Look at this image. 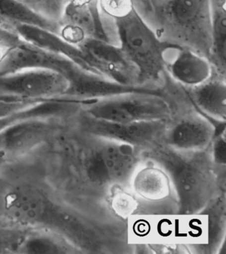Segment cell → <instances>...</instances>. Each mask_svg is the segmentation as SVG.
<instances>
[{
	"label": "cell",
	"mask_w": 226,
	"mask_h": 254,
	"mask_svg": "<svg viewBox=\"0 0 226 254\" xmlns=\"http://www.w3.org/2000/svg\"><path fill=\"white\" fill-rule=\"evenodd\" d=\"M97 119L116 123L167 120L171 109L163 94L129 92L94 100L82 108Z\"/></svg>",
	"instance_id": "277c9868"
},
{
	"label": "cell",
	"mask_w": 226,
	"mask_h": 254,
	"mask_svg": "<svg viewBox=\"0 0 226 254\" xmlns=\"http://www.w3.org/2000/svg\"><path fill=\"white\" fill-rule=\"evenodd\" d=\"M212 47L210 61L214 69L225 75L226 61V0H210Z\"/></svg>",
	"instance_id": "ffe728a7"
},
{
	"label": "cell",
	"mask_w": 226,
	"mask_h": 254,
	"mask_svg": "<svg viewBox=\"0 0 226 254\" xmlns=\"http://www.w3.org/2000/svg\"><path fill=\"white\" fill-rule=\"evenodd\" d=\"M69 81L57 72L25 70L0 75V92L23 97L46 99L66 96Z\"/></svg>",
	"instance_id": "30bf717a"
},
{
	"label": "cell",
	"mask_w": 226,
	"mask_h": 254,
	"mask_svg": "<svg viewBox=\"0 0 226 254\" xmlns=\"http://www.w3.org/2000/svg\"><path fill=\"white\" fill-rule=\"evenodd\" d=\"M78 47L96 73L125 85H142L136 68L119 45L92 37Z\"/></svg>",
	"instance_id": "9c48e42d"
},
{
	"label": "cell",
	"mask_w": 226,
	"mask_h": 254,
	"mask_svg": "<svg viewBox=\"0 0 226 254\" xmlns=\"http://www.w3.org/2000/svg\"><path fill=\"white\" fill-rule=\"evenodd\" d=\"M108 141L94 151L86 160V174L90 181L97 184L125 182L136 167L135 147Z\"/></svg>",
	"instance_id": "ba28073f"
},
{
	"label": "cell",
	"mask_w": 226,
	"mask_h": 254,
	"mask_svg": "<svg viewBox=\"0 0 226 254\" xmlns=\"http://www.w3.org/2000/svg\"><path fill=\"white\" fill-rule=\"evenodd\" d=\"M225 75L215 70L211 77L200 85L188 88L192 101L200 111L218 122H226V84Z\"/></svg>",
	"instance_id": "e0dca14e"
},
{
	"label": "cell",
	"mask_w": 226,
	"mask_h": 254,
	"mask_svg": "<svg viewBox=\"0 0 226 254\" xmlns=\"http://www.w3.org/2000/svg\"><path fill=\"white\" fill-rule=\"evenodd\" d=\"M46 99H36L0 92V118L10 115Z\"/></svg>",
	"instance_id": "603a6c76"
},
{
	"label": "cell",
	"mask_w": 226,
	"mask_h": 254,
	"mask_svg": "<svg viewBox=\"0 0 226 254\" xmlns=\"http://www.w3.org/2000/svg\"><path fill=\"white\" fill-rule=\"evenodd\" d=\"M161 1H163V0H149V1H150L151 4L152 5L153 7L154 5L157 4V3L161 2Z\"/></svg>",
	"instance_id": "f1b7e54d"
},
{
	"label": "cell",
	"mask_w": 226,
	"mask_h": 254,
	"mask_svg": "<svg viewBox=\"0 0 226 254\" xmlns=\"http://www.w3.org/2000/svg\"><path fill=\"white\" fill-rule=\"evenodd\" d=\"M21 40L12 23L0 17V61Z\"/></svg>",
	"instance_id": "d4e9b609"
},
{
	"label": "cell",
	"mask_w": 226,
	"mask_h": 254,
	"mask_svg": "<svg viewBox=\"0 0 226 254\" xmlns=\"http://www.w3.org/2000/svg\"><path fill=\"white\" fill-rule=\"evenodd\" d=\"M77 66L63 57L21 39L0 61V75L25 70H45L57 72L68 79Z\"/></svg>",
	"instance_id": "8fae6325"
},
{
	"label": "cell",
	"mask_w": 226,
	"mask_h": 254,
	"mask_svg": "<svg viewBox=\"0 0 226 254\" xmlns=\"http://www.w3.org/2000/svg\"><path fill=\"white\" fill-rule=\"evenodd\" d=\"M78 109L79 102L70 96L48 98L20 111L0 118V133L13 124L22 120L33 118L64 120L74 115Z\"/></svg>",
	"instance_id": "2e32d148"
},
{
	"label": "cell",
	"mask_w": 226,
	"mask_h": 254,
	"mask_svg": "<svg viewBox=\"0 0 226 254\" xmlns=\"http://www.w3.org/2000/svg\"><path fill=\"white\" fill-rule=\"evenodd\" d=\"M216 133L211 122L200 116H191L167 128L165 136L171 148L178 151H198L207 147Z\"/></svg>",
	"instance_id": "5bb4252c"
},
{
	"label": "cell",
	"mask_w": 226,
	"mask_h": 254,
	"mask_svg": "<svg viewBox=\"0 0 226 254\" xmlns=\"http://www.w3.org/2000/svg\"><path fill=\"white\" fill-rule=\"evenodd\" d=\"M3 210L13 223L51 230L78 250H96L101 244L99 234L91 224L37 187L23 185L13 189L3 198Z\"/></svg>",
	"instance_id": "6da1fadb"
},
{
	"label": "cell",
	"mask_w": 226,
	"mask_h": 254,
	"mask_svg": "<svg viewBox=\"0 0 226 254\" xmlns=\"http://www.w3.org/2000/svg\"><path fill=\"white\" fill-rule=\"evenodd\" d=\"M99 6L102 13L112 19L123 16L135 7L133 0H99Z\"/></svg>",
	"instance_id": "cb8c5ba5"
},
{
	"label": "cell",
	"mask_w": 226,
	"mask_h": 254,
	"mask_svg": "<svg viewBox=\"0 0 226 254\" xmlns=\"http://www.w3.org/2000/svg\"><path fill=\"white\" fill-rule=\"evenodd\" d=\"M223 133L215 135L214 137V155L216 162L224 165L226 163V146L225 137L222 135Z\"/></svg>",
	"instance_id": "484cf974"
},
{
	"label": "cell",
	"mask_w": 226,
	"mask_h": 254,
	"mask_svg": "<svg viewBox=\"0 0 226 254\" xmlns=\"http://www.w3.org/2000/svg\"><path fill=\"white\" fill-rule=\"evenodd\" d=\"M107 19L100 10L99 0H69L60 19L59 35L78 47L92 37L113 43Z\"/></svg>",
	"instance_id": "52a82bcc"
},
{
	"label": "cell",
	"mask_w": 226,
	"mask_h": 254,
	"mask_svg": "<svg viewBox=\"0 0 226 254\" xmlns=\"http://www.w3.org/2000/svg\"><path fill=\"white\" fill-rule=\"evenodd\" d=\"M8 155L4 152L3 150L0 149V169L4 165L5 162L7 161V158Z\"/></svg>",
	"instance_id": "83f0119b"
},
{
	"label": "cell",
	"mask_w": 226,
	"mask_h": 254,
	"mask_svg": "<svg viewBox=\"0 0 226 254\" xmlns=\"http://www.w3.org/2000/svg\"><path fill=\"white\" fill-rule=\"evenodd\" d=\"M112 20L117 44L136 68L139 84L158 82L165 70L167 53L180 45L161 38L135 7Z\"/></svg>",
	"instance_id": "3957f363"
},
{
	"label": "cell",
	"mask_w": 226,
	"mask_h": 254,
	"mask_svg": "<svg viewBox=\"0 0 226 254\" xmlns=\"http://www.w3.org/2000/svg\"><path fill=\"white\" fill-rule=\"evenodd\" d=\"M36 229L27 230L18 254H66L78 250L59 234L43 228Z\"/></svg>",
	"instance_id": "ac0fdd59"
},
{
	"label": "cell",
	"mask_w": 226,
	"mask_h": 254,
	"mask_svg": "<svg viewBox=\"0 0 226 254\" xmlns=\"http://www.w3.org/2000/svg\"><path fill=\"white\" fill-rule=\"evenodd\" d=\"M174 56L166 61L167 70L175 81L188 88L200 85L209 79L214 72L209 59L192 49L180 46Z\"/></svg>",
	"instance_id": "4fadbf2b"
},
{
	"label": "cell",
	"mask_w": 226,
	"mask_h": 254,
	"mask_svg": "<svg viewBox=\"0 0 226 254\" xmlns=\"http://www.w3.org/2000/svg\"><path fill=\"white\" fill-rule=\"evenodd\" d=\"M62 120L33 118L16 122L0 133V149L7 155L28 153L60 133Z\"/></svg>",
	"instance_id": "7c38bea8"
},
{
	"label": "cell",
	"mask_w": 226,
	"mask_h": 254,
	"mask_svg": "<svg viewBox=\"0 0 226 254\" xmlns=\"http://www.w3.org/2000/svg\"><path fill=\"white\" fill-rule=\"evenodd\" d=\"M26 228H0V254H18Z\"/></svg>",
	"instance_id": "7402d4cb"
},
{
	"label": "cell",
	"mask_w": 226,
	"mask_h": 254,
	"mask_svg": "<svg viewBox=\"0 0 226 254\" xmlns=\"http://www.w3.org/2000/svg\"><path fill=\"white\" fill-rule=\"evenodd\" d=\"M137 10L148 21L153 11V6L149 0H133Z\"/></svg>",
	"instance_id": "4316f807"
},
{
	"label": "cell",
	"mask_w": 226,
	"mask_h": 254,
	"mask_svg": "<svg viewBox=\"0 0 226 254\" xmlns=\"http://www.w3.org/2000/svg\"><path fill=\"white\" fill-rule=\"evenodd\" d=\"M13 27L22 40L63 57L84 69L95 72L81 49L68 43L58 33L28 25L15 24Z\"/></svg>",
	"instance_id": "9a60e30c"
},
{
	"label": "cell",
	"mask_w": 226,
	"mask_h": 254,
	"mask_svg": "<svg viewBox=\"0 0 226 254\" xmlns=\"http://www.w3.org/2000/svg\"><path fill=\"white\" fill-rule=\"evenodd\" d=\"M78 124L84 132L106 140L117 141L133 147L155 144L166 133L167 120L116 123L97 119L82 112Z\"/></svg>",
	"instance_id": "8992f818"
},
{
	"label": "cell",
	"mask_w": 226,
	"mask_h": 254,
	"mask_svg": "<svg viewBox=\"0 0 226 254\" xmlns=\"http://www.w3.org/2000/svg\"><path fill=\"white\" fill-rule=\"evenodd\" d=\"M0 17L13 25L39 27L56 33L60 23L48 18L21 0H0Z\"/></svg>",
	"instance_id": "d6986e66"
},
{
	"label": "cell",
	"mask_w": 226,
	"mask_h": 254,
	"mask_svg": "<svg viewBox=\"0 0 226 254\" xmlns=\"http://www.w3.org/2000/svg\"><path fill=\"white\" fill-rule=\"evenodd\" d=\"M153 155L173 183L180 213H197L203 209L209 198L210 183L202 166L172 148L157 149Z\"/></svg>",
	"instance_id": "5b68a950"
},
{
	"label": "cell",
	"mask_w": 226,
	"mask_h": 254,
	"mask_svg": "<svg viewBox=\"0 0 226 254\" xmlns=\"http://www.w3.org/2000/svg\"><path fill=\"white\" fill-rule=\"evenodd\" d=\"M163 174L158 170L147 169L137 177L136 186L141 194L148 197H159L163 195L165 190V180Z\"/></svg>",
	"instance_id": "44dd1931"
},
{
	"label": "cell",
	"mask_w": 226,
	"mask_h": 254,
	"mask_svg": "<svg viewBox=\"0 0 226 254\" xmlns=\"http://www.w3.org/2000/svg\"><path fill=\"white\" fill-rule=\"evenodd\" d=\"M165 41L187 47L210 60L211 52L210 0H163L148 19Z\"/></svg>",
	"instance_id": "7a4b0ae2"
}]
</instances>
